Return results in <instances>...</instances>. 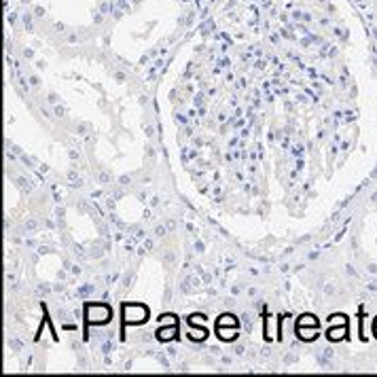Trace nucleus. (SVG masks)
Here are the masks:
<instances>
[{"mask_svg":"<svg viewBox=\"0 0 377 377\" xmlns=\"http://www.w3.org/2000/svg\"><path fill=\"white\" fill-rule=\"evenodd\" d=\"M297 331L303 341H314L318 337V327H297Z\"/></svg>","mask_w":377,"mask_h":377,"instance_id":"39448f33","label":"nucleus"},{"mask_svg":"<svg viewBox=\"0 0 377 377\" xmlns=\"http://www.w3.org/2000/svg\"><path fill=\"white\" fill-rule=\"evenodd\" d=\"M297 327H318V318L312 314H305L297 320Z\"/></svg>","mask_w":377,"mask_h":377,"instance_id":"0eeeda50","label":"nucleus"},{"mask_svg":"<svg viewBox=\"0 0 377 377\" xmlns=\"http://www.w3.org/2000/svg\"><path fill=\"white\" fill-rule=\"evenodd\" d=\"M178 333V324H165V327H159L157 331V339L159 341H172Z\"/></svg>","mask_w":377,"mask_h":377,"instance_id":"7ed1b4c3","label":"nucleus"},{"mask_svg":"<svg viewBox=\"0 0 377 377\" xmlns=\"http://www.w3.org/2000/svg\"><path fill=\"white\" fill-rule=\"evenodd\" d=\"M123 320L125 324H142L149 320V307L142 303H129L123 305Z\"/></svg>","mask_w":377,"mask_h":377,"instance_id":"f03ea898","label":"nucleus"},{"mask_svg":"<svg viewBox=\"0 0 377 377\" xmlns=\"http://www.w3.org/2000/svg\"><path fill=\"white\" fill-rule=\"evenodd\" d=\"M217 327H237V318L233 314H223L217 320Z\"/></svg>","mask_w":377,"mask_h":377,"instance_id":"6e6552de","label":"nucleus"},{"mask_svg":"<svg viewBox=\"0 0 377 377\" xmlns=\"http://www.w3.org/2000/svg\"><path fill=\"white\" fill-rule=\"evenodd\" d=\"M331 320V327H337V324H346V316L344 314H335L333 318H329Z\"/></svg>","mask_w":377,"mask_h":377,"instance_id":"1a4fd4ad","label":"nucleus"},{"mask_svg":"<svg viewBox=\"0 0 377 377\" xmlns=\"http://www.w3.org/2000/svg\"><path fill=\"white\" fill-rule=\"evenodd\" d=\"M159 322H161V327H165V324H176V320H174V316H172V314L161 316V318H159Z\"/></svg>","mask_w":377,"mask_h":377,"instance_id":"9d476101","label":"nucleus"},{"mask_svg":"<svg viewBox=\"0 0 377 377\" xmlns=\"http://www.w3.org/2000/svg\"><path fill=\"white\" fill-rule=\"evenodd\" d=\"M217 335H219L223 341H233V339L237 337V327L231 329V331H227V327H217Z\"/></svg>","mask_w":377,"mask_h":377,"instance_id":"423d86ee","label":"nucleus"},{"mask_svg":"<svg viewBox=\"0 0 377 377\" xmlns=\"http://www.w3.org/2000/svg\"><path fill=\"white\" fill-rule=\"evenodd\" d=\"M346 333H348V327L346 324H337V327H331L329 329L327 337H329V341H341V339L346 337Z\"/></svg>","mask_w":377,"mask_h":377,"instance_id":"20e7f679","label":"nucleus"},{"mask_svg":"<svg viewBox=\"0 0 377 377\" xmlns=\"http://www.w3.org/2000/svg\"><path fill=\"white\" fill-rule=\"evenodd\" d=\"M375 335H377V327H375Z\"/></svg>","mask_w":377,"mask_h":377,"instance_id":"9b49d317","label":"nucleus"},{"mask_svg":"<svg viewBox=\"0 0 377 377\" xmlns=\"http://www.w3.org/2000/svg\"><path fill=\"white\" fill-rule=\"evenodd\" d=\"M85 318H87V322H89V324H93V327H102V324L111 322V318H113V310H111L109 305H104V303H89V305L85 307Z\"/></svg>","mask_w":377,"mask_h":377,"instance_id":"f257e3e1","label":"nucleus"}]
</instances>
